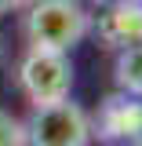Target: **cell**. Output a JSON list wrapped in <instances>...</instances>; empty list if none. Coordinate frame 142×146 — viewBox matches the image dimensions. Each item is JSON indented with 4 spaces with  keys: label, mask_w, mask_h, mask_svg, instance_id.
<instances>
[{
    "label": "cell",
    "mask_w": 142,
    "mask_h": 146,
    "mask_svg": "<svg viewBox=\"0 0 142 146\" xmlns=\"http://www.w3.org/2000/svg\"><path fill=\"white\" fill-rule=\"evenodd\" d=\"M26 146H91L95 124L69 95L55 102H36L22 121Z\"/></svg>",
    "instance_id": "2"
},
{
    "label": "cell",
    "mask_w": 142,
    "mask_h": 146,
    "mask_svg": "<svg viewBox=\"0 0 142 146\" xmlns=\"http://www.w3.org/2000/svg\"><path fill=\"white\" fill-rule=\"evenodd\" d=\"M106 146H135V143H127V139H113V143H106Z\"/></svg>",
    "instance_id": "8"
},
{
    "label": "cell",
    "mask_w": 142,
    "mask_h": 146,
    "mask_svg": "<svg viewBox=\"0 0 142 146\" xmlns=\"http://www.w3.org/2000/svg\"><path fill=\"white\" fill-rule=\"evenodd\" d=\"M29 0H0V15H7V11H18V7H26Z\"/></svg>",
    "instance_id": "7"
},
{
    "label": "cell",
    "mask_w": 142,
    "mask_h": 146,
    "mask_svg": "<svg viewBox=\"0 0 142 146\" xmlns=\"http://www.w3.org/2000/svg\"><path fill=\"white\" fill-rule=\"evenodd\" d=\"M0 146H26V131H22V121L4 113L0 110Z\"/></svg>",
    "instance_id": "6"
},
{
    "label": "cell",
    "mask_w": 142,
    "mask_h": 146,
    "mask_svg": "<svg viewBox=\"0 0 142 146\" xmlns=\"http://www.w3.org/2000/svg\"><path fill=\"white\" fill-rule=\"evenodd\" d=\"M18 88L29 102H55L73 91V62L69 51H48V48H26L18 62Z\"/></svg>",
    "instance_id": "3"
},
{
    "label": "cell",
    "mask_w": 142,
    "mask_h": 146,
    "mask_svg": "<svg viewBox=\"0 0 142 146\" xmlns=\"http://www.w3.org/2000/svg\"><path fill=\"white\" fill-rule=\"evenodd\" d=\"M117 88L127 95H142V44H127L117 55Z\"/></svg>",
    "instance_id": "5"
},
{
    "label": "cell",
    "mask_w": 142,
    "mask_h": 146,
    "mask_svg": "<svg viewBox=\"0 0 142 146\" xmlns=\"http://www.w3.org/2000/svg\"><path fill=\"white\" fill-rule=\"evenodd\" d=\"M91 29V15L80 0H29L22 33L29 48L48 51H73Z\"/></svg>",
    "instance_id": "1"
},
{
    "label": "cell",
    "mask_w": 142,
    "mask_h": 146,
    "mask_svg": "<svg viewBox=\"0 0 142 146\" xmlns=\"http://www.w3.org/2000/svg\"><path fill=\"white\" fill-rule=\"evenodd\" d=\"M106 36L117 48L142 44V4H135V0L117 4V7L109 11V18H106Z\"/></svg>",
    "instance_id": "4"
}]
</instances>
